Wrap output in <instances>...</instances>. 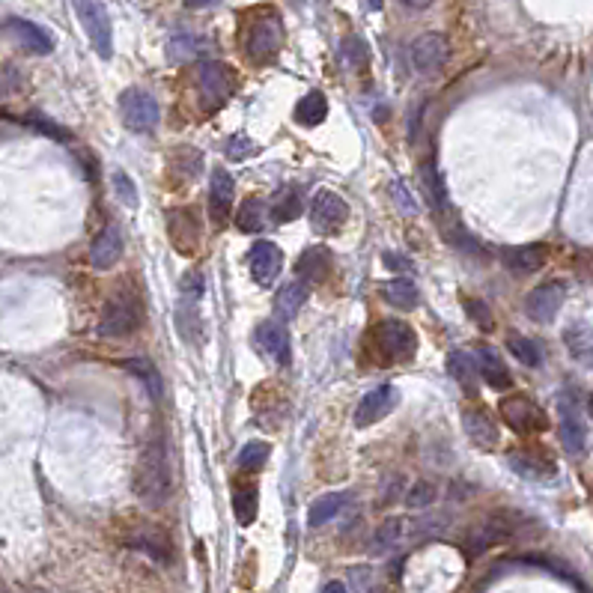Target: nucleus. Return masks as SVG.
Wrapping results in <instances>:
<instances>
[{
  "mask_svg": "<svg viewBox=\"0 0 593 593\" xmlns=\"http://www.w3.org/2000/svg\"><path fill=\"white\" fill-rule=\"evenodd\" d=\"M72 10H75L81 27L90 36V45L96 48V54L108 60L113 54V27H111L108 6H104L102 0H72Z\"/></svg>",
  "mask_w": 593,
  "mask_h": 593,
  "instance_id": "4",
  "label": "nucleus"
},
{
  "mask_svg": "<svg viewBox=\"0 0 593 593\" xmlns=\"http://www.w3.org/2000/svg\"><path fill=\"white\" fill-rule=\"evenodd\" d=\"M269 453H272L269 442H248L245 448H242V453H239V468L259 471L266 466V459H269Z\"/></svg>",
  "mask_w": 593,
  "mask_h": 593,
  "instance_id": "37",
  "label": "nucleus"
},
{
  "mask_svg": "<svg viewBox=\"0 0 593 593\" xmlns=\"http://www.w3.org/2000/svg\"><path fill=\"white\" fill-rule=\"evenodd\" d=\"M248 266H250V274H254V281L259 287H269V283L281 274L283 254L274 242H257V245L250 248Z\"/></svg>",
  "mask_w": 593,
  "mask_h": 593,
  "instance_id": "16",
  "label": "nucleus"
},
{
  "mask_svg": "<svg viewBox=\"0 0 593 593\" xmlns=\"http://www.w3.org/2000/svg\"><path fill=\"white\" fill-rule=\"evenodd\" d=\"M435 501V483H429V481H418L409 489V495H405V504L409 507H427V504H433Z\"/></svg>",
  "mask_w": 593,
  "mask_h": 593,
  "instance_id": "39",
  "label": "nucleus"
},
{
  "mask_svg": "<svg viewBox=\"0 0 593 593\" xmlns=\"http://www.w3.org/2000/svg\"><path fill=\"white\" fill-rule=\"evenodd\" d=\"M170 492H173V471H170V457L165 448V438L146 444V451L137 459L135 468V495L146 507H161Z\"/></svg>",
  "mask_w": 593,
  "mask_h": 593,
  "instance_id": "1",
  "label": "nucleus"
},
{
  "mask_svg": "<svg viewBox=\"0 0 593 593\" xmlns=\"http://www.w3.org/2000/svg\"><path fill=\"white\" fill-rule=\"evenodd\" d=\"M307 302V283L302 281H289L287 287H281L278 298H274V311H278L281 320H292Z\"/></svg>",
  "mask_w": 593,
  "mask_h": 593,
  "instance_id": "26",
  "label": "nucleus"
},
{
  "mask_svg": "<svg viewBox=\"0 0 593 593\" xmlns=\"http://www.w3.org/2000/svg\"><path fill=\"white\" fill-rule=\"evenodd\" d=\"M424 531H433V522H424V519H391V522L379 525V531L373 534V551L394 549L405 540L420 537Z\"/></svg>",
  "mask_w": 593,
  "mask_h": 593,
  "instance_id": "14",
  "label": "nucleus"
},
{
  "mask_svg": "<svg viewBox=\"0 0 593 593\" xmlns=\"http://www.w3.org/2000/svg\"><path fill=\"white\" fill-rule=\"evenodd\" d=\"M4 30L10 34L15 42H19L24 51L30 54H48L54 48V39L48 30H42L34 21H24V19H10L4 24Z\"/></svg>",
  "mask_w": 593,
  "mask_h": 593,
  "instance_id": "19",
  "label": "nucleus"
},
{
  "mask_svg": "<svg viewBox=\"0 0 593 593\" xmlns=\"http://www.w3.org/2000/svg\"><path fill=\"white\" fill-rule=\"evenodd\" d=\"M558 418H560V442L570 453H581L588 444V412L581 397L564 391L558 397Z\"/></svg>",
  "mask_w": 593,
  "mask_h": 593,
  "instance_id": "5",
  "label": "nucleus"
},
{
  "mask_svg": "<svg viewBox=\"0 0 593 593\" xmlns=\"http://www.w3.org/2000/svg\"><path fill=\"white\" fill-rule=\"evenodd\" d=\"M113 189H117L119 200H126V206H128V209H135V206H137V191H135V182L128 180V173H123V170H117V173H113Z\"/></svg>",
  "mask_w": 593,
  "mask_h": 593,
  "instance_id": "41",
  "label": "nucleus"
},
{
  "mask_svg": "<svg viewBox=\"0 0 593 593\" xmlns=\"http://www.w3.org/2000/svg\"><path fill=\"white\" fill-rule=\"evenodd\" d=\"M507 346H510V352H513L519 361H522V364H528V367H540V361H543V352H540V346L534 343V340H528V337H519V335H510Z\"/></svg>",
  "mask_w": 593,
  "mask_h": 593,
  "instance_id": "38",
  "label": "nucleus"
},
{
  "mask_svg": "<svg viewBox=\"0 0 593 593\" xmlns=\"http://www.w3.org/2000/svg\"><path fill=\"white\" fill-rule=\"evenodd\" d=\"M566 298L564 283H543L525 298V311L534 322H551Z\"/></svg>",
  "mask_w": 593,
  "mask_h": 593,
  "instance_id": "15",
  "label": "nucleus"
},
{
  "mask_svg": "<svg viewBox=\"0 0 593 593\" xmlns=\"http://www.w3.org/2000/svg\"><path fill=\"white\" fill-rule=\"evenodd\" d=\"M233 96V72L221 60L200 63V102L206 111H218Z\"/></svg>",
  "mask_w": 593,
  "mask_h": 593,
  "instance_id": "8",
  "label": "nucleus"
},
{
  "mask_svg": "<svg viewBox=\"0 0 593 593\" xmlns=\"http://www.w3.org/2000/svg\"><path fill=\"white\" fill-rule=\"evenodd\" d=\"M302 215V200H298L296 191L289 189H281L278 197L272 203V218L274 224H287V221H296V218Z\"/></svg>",
  "mask_w": 593,
  "mask_h": 593,
  "instance_id": "34",
  "label": "nucleus"
},
{
  "mask_svg": "<svg viewBox=\"0 0 593 593\" xmlns=\"http://www.w3.org/2000/svg\"><path fill=\"white\" fill-rule=\"evenodd\" d=\"M322 593H346V584L343 581H328L322 588Z\"/></svg>",
  "mask_w": 593,
  "mask_h": 593,
  "instance_id": "45",
  "label": "nucleus"
},
{
  "mask_svg": "<svg viewBox=\"0 0 593 593\" xmlns=\"http://www.w3.org/2000/svg\"><path fill=\"white\" fill-rule=\"evenodd\" d=\"M381 296L388 298V304L400 307V311H412V307H418V302H420V292H418V287H414L412 278L388 281L385 287H381Z\"/></svg>",
  "mask_w": 593,
  "mask_h": 593,
  "instance_id": "25",
  "label": "nucleus"
},
{
  "mask_svg": "<svg viewBox=\"0 0 593 593\" xmlns=\"http://www.w3.org/2000/svg\"><path fill=\"white\" fill-rule=\"evenodd\" d=\"M119 257H123V235H119V227L108 224L99 235H96V242L90 248V263L96 269L108 272L119 263Z\"/></svg>",
  "mask_w": 593,
  "mask_h": 593,
  "instance_id": "20",
  "label": "nucleus"
},
{
  "mask_svg": "<svg viewBox=\"0 0 593 593\" xmlns=\"http://www.w3.org/2000/svg\"><path fill=\"white\" fill-rule=\"evenodd\" d=\"M215 4V0H185V6H194V10H200V6H209Z\"/></svg>",
  "mask_w": 593,
  "mask_h": 593,
  "instance_id": "47",
  "label": "nucleus"
},
{
  "mask_svg": "<svg viewBox=\"0 0 593 593\" xmlns=\"http://www.w3.org/2000/svg\"><path fill=\"white\" fill-rule=\"evenodd\" d=\"M143 325V304L132 292H113L102 307L99 335L102 337H128Z\"/></svg>",
  "mask_w": 593,
  "mask_h": 593,
  "instance_id": "2",
  "label": "nucleus"
},
{
  "mask_svg": "<svg viewBox=\"0 0 593 593\" xmlns=\"http://www.w3.org/2000/svg\"><path fill=\"white\" fill-rule=\"evenodd\" d=\"M343 54H346V63H352V66H358V63L367 57V48H364V42L358 36H349L343 42Z\"/></svg>",
  "mask_w": 593,
  "mask_h": 593,
  "instance_id": "42",
  "label": "nucleus"
},
{
  "mask_svg": "<svg viewBox=\"0 0 593 593\" xmlns=\"http://www.w3.org/2000/svg\"><path fill=\"white\" fill-rule=\"evenodd\" d=\"M137 551H143V555H150L152 560H158V564H165L167 560V551H170V543L165 537V531H158V528H146L137 537L128 540Z\"/></svg>",
  "mask_w": 593,
  "mask_h": 593,
  "instance_id": "30",
  "label": "nucleus"
},
{
  "mask_svg": "<svg viewBox=\"0 0 593 593\" xmlns=\"http://www.w3.org/2000/svg\"><path fill=\"white\" fill-rule=\"evenodd\" d=\"M123 367H126L128 373H135V376L143 381L146 391H150L152 400H161L165 388H161V376L156 373V367H152V361H146V358H128V361H123Z\"/></svg>",
  "mask_w": 593,
  "mask_h": 593,
  "instance_id": "33",
  "label": "nucleus"
},
{
  "mask_svg": "<svg viewBox=\"0 0 593 593\" xmlns=\"http://www.w3.org/2000/svg\"><path fill=\"white\" fill-rule=\"evenodd\" d=\"M257 501H259V492L254 483H239L233 492V513H235V522L239 525H250L257 519Z\"/></svg>",
  "mask_w": 593,
  "mask_h": 593,
  "instance_id": "29",
  "label": "nucleus"
},
{
  "mask_svg": "<svg viewBox=\"0 0 593 593\" xmlns=\"http://www.w3.org/2000/svg\"><path fill=\"white\" fill-rule=\"evenodd\" d=\"M498 409H501V418L507 420V427H510V429H516L519 435L540 433V429H546V427H549L546 412H543L534 400H528L525 394L507 397V400H501Z\"/></svg>",
  "mask_w": 593,
  "mask_h": 593,
  "instance_id": "9",
  "label": "nucleus"
},
{
  "mask_svg": "<svg viewBox=\"0 0 593 593\" xmlns=\"http://www.w3.org/2000/svg\"><path fill=\"white\" fill-rule=\"evenodd\" d=\"M349 206L346 200L335 191H320L311 206V227L316 233H337L346 224Z\"/></svg>",
  "mask_w": 593,
  "mask_h": 593,
  "instance_id": "12",
  "label": "nucleus"
},
{
  "mask_svg": "<svg viewBox=\"0 0 593 593\" xmlns=\"http://www.w3.org/2000/svg\"><path fill=\"white\" fill-rule=\"evenodd\" d=\"M283 45V24L274 12L263 15V19H257L254 24H250L248 30V57L254 63H269L274 60V54L281 51Z\"/></svg>",
  "mask_w": 593,
  "mask_h": 593,
  "instance_id": "7",
  "label": "nucleus"
},
{
  "mask_svg": "<svg viewBox=\"0 0 593 593\" xmlns=\"http://www.w3.org/2000/svg\"><path fill=\"white\" fill-rule=\"evenodd\" d=\"M400 4H405V6H412V10H427L433 0H400Z\"/></svg>",
  "mask_w": 593,
  "mask_h": 593,
  "instance_id": "46",
  "label": "nucleus"
},
{
  "mask_svg": "<svg viewBox=\"0 0 593 593\" xmlns=\"http://www.w3.org/2000/svg\"><path fill=\"white\" fill-rule=\"evenodd\" d=\"M466 307H468V313H471V316H474V320H477V322H481V320H483V328H486V331H489V328H492V313H489V311H486V307H483V304H477V302H474V298H468V302H466Z\"/></svg>",
  "mask_w": 593,
  "mask_h": 593,
  "instance_id": "43",
  "label": "nucleus"
},
{
  "mask_svg": "<svg viewBox=\"0 0 593 593\" xmlns=\"http://www.w3.org/2000/svg\"><path fill=\"white\" fill-rule=\"evenodd\" d=\"M424 189H427L429 203H433L435 209H444V206H448V197H444V185L438 182V176H435L429 167L424 170Z\"/></svg>",
  "mask_w": 593,
  "mask_h": 593,
  "instance_id": "40",
  "label": "nucleus"
},
{
  "mask_svg": "<svg viewBox=\"0 0 593 593\" xmlns=\"http://www.w3.org/2000/svg\"><path fill=\"white\" fill-rule=\"evenodd\" d=\"M331 266H335V259H331V250L328 248H311L304 250L302 257H298L296 263V274L302 278V283H320L331 274Z\"/></svg>",
  "mask_w": 593,
  "mask_h": 593,
  "instance_id": "22",
  "label": "nucleus"
},
{
  "mask_svg": "<svg viewBox=\"0 0 593 593\" xmlns=\"http://www.w3.org/2000/svg\"><path fill=\"white\" fill-rule=\"evenodd\" d=\"M346 501H349V492H331V495H322L320 501H313L311 504V513H307V525L311 528H320V525H325V522H331L340 510L346 507Z\"/></svg>",
  "mask_w": 593,
  "mask_h": 593,
  "instance_id": "27",
  "label": "nucleus"
},
{
  "mask_svg": "<svg viewBox=\"0 0 593 593\" xmlns=\"http://www.w3.org/2000/svg\"><path fill=\"white\" fill-rule=\"evenodd\" d=\"M233 197H235L233 176L227 173L224 167H215L212 170V185H209V215H212V221L218 227H224L227 218H230Z\"/></svg>",
  "mask_w": 593,
  "mask_h": 593,
  "instance_id": "17",
  "label": "nucleus"
},
{
  "mask_svg": "<svg viewBox=\"0 0 593 593\" xmlns=\"http://www.w3.org/2000/svg\"><path fill=\"white\" fill-rule=\"evenodd\" d=\"M119 117L123 123L137 135H146L158 126L161 108L156 102V96L141 90V87H128V90L119 96Z\"/></svg>",
  "mask_w": 593,
  "mask_h": 593,
  "instance_id": "6",
  "label": "nucleus"
},
{
  "mask_svg": "<svg viewBox=\"0 0 593 593\" xmlns=\"http://www.w3.org/2000/svg\"><path fill=\"white\" fill-rule=\"evenodd\" d=\"M254 340H257L259 352H266L272 361H278L281 367H287L289 358H292V343H289L287 328H283L281 322H263L257 328Z\"/></svg>",
  "mask_w": 593,
  "mask_h": 593,
  "instance_id": "18",
  "label": "nucleus"
},
{
  "mask_svg": "<svg viewBox=\"0 0 593 593\" xmlns=\"http://www.w3.org/2000/svg\"><path fill=\"white\" fill-rule=\"evenodd\" d=\"M385 266H391V269H412V263H409V259L394 257V254H385Z\"/></svg>",
  "mask_w": 593,
  "mask_h": 593,
  "instance_id": "44",
  "label": "nucleus"
},
{
  "mask_svg": "<svg viewBox=\"0 0 593 593\" xmlns=\"http://www.w3.org/2000/svg\"><path fill=\"white\" fill-rule=\"evenodd\" d=\"M203 296V278L200 272H189L182 281V296H180V304H176V328H180V335L185 343L191 346H200L206 335H203V320H200V311H197V302Z\"/></svg>",
  "mask_w": 593,
  "mask_h": 593,
  "instance_id": "3",
  "label": "nucleus"
},
{
  "mask_svg": "<svg viewBox=\"0 0 593 593\" xmlns=\"http://www.w3.org/2000/svg\"><path fill=\"white\" fill-rule=\"evenodd\" d=\"M266 224V203L259 197H248L242 200L239 212H235V227L242 233H259Z\"/></svg>",
  "mask_w": 593,
  "mask_h": 593,
  "instance_id": "32",
  "label": "nucleus"
},
{
  "mask_svg": "<svg viewBox=\"0 0 593 593\" xmlns=\"http://www.w3.org/2000/svg\"><path fill=\"white\" fill-rule=\"evenodd\" d=\"M400 403V391L394 385H379L361 397V405L355 409V427H370L381 420L385 414H391Z\"/></svg>",
  "mask_w": 593,
  "mask_h": 593,
  "instance_id": "13",
  "label": "nucleus"
},
{
  "mask_svg": "<svg viewBox=\"0 0 593 593\" xmlns=\"http://www.w3.org/2000/svg\"><path fill=\"white\" fill-rule=\"evenodd\" d=\"M477 364H481L477 373H481V376L489 381L495 391H507V388H510V373H507V367H504L501 355L495 352L489 343L477 346Z\"/></svg>",
  "mask_w": 593,
  "mask_h": 593,
  "instance_id": "23",
  "label": "nucleus"
},
{
  "mask_svg": "<svg viewBox=\"0 0 593 593\" xmlns=\"http://www.w3.org/2000/svg\"><path fill=\"white\" fill-rule=\"evenodd\" d=\"M170 242L185 257L197 250V218H194L191 209H176L170 215Z\"/></svg>",
  "mask_w": 593,
  "mask_h": 593,
  "instance_id": "21",
  "label": "nucleus"
},
{
  "mask_svg": "<svg viewBox=\"0 0 593 593\" xmlns=\"http://www.w3.org/2000/svg\"><path fill=\"white\" fill-rule=\"evenodd\" d=\"M510 466L516 468V474L531 477V481H540V477H549L555 466L549 462H540L537 457H528V453H510Z\"/></svg>",
  "mask_w": 593,
  "mask_h": 593,
  "instance_id": "36",
  "label": "nucleus"
},
{
  "mask_svg": "<svg viewBox=\"0 0 593 593\" xmlns=\"http://www.w3.org/2000/svg\"><path fill=\"white\" fill-rule=\"evenodd\" d=\"M325 117H328V102H325V96L320 90H313V93H307L304 99H298L296 123L313 128V126H320Z\"/></svg>",
  "mask_w": 593,
  "mask_h": 593,
  "instance_id": "28",
  "label": "nucleus"
},
{
  "mask_svg": "<svg viewBox=\"0 0 593 593\" xmlns=\"http://www.w3.org/2000/svg\"><path fill=\"white\" fill-rule=\"evenodd\" d=\"M451 45L442 34H424L414 39L412 45V63L420 75H438L444 66H448Z\"/></svg>",
  "mask_w": 593,
  "mask_h": 593,
  "instance_id": "11",
  "label": "nucleus"
},
{
  "mask_svg": "<svg viewBox=\"0 0 593 593\" xmlns=\"http://www.w3.org/2000/svg\"><path fill=\"white\" fill-rule=\"evenodd\" d=\"M507 266L516 274H534V272H540L543 266H546V250H543L540 245L516 248V250H510V254H507Z\"/></svg>",
  "mask_w": 593,
  "mask_h": 593,
  "instance_id": "31",
  "label": "nucleus"
},
{
  "mask_svg": "<svg viewBox=\"0 0 593 593\" xmlns=\"http://www.w3.org/2000/svg\"><path fill=\"white\" fill-rule=\"evenodd\" d=\"M376 340H379V349L391 361H409V358H414V352H418V335H414V328H409V325L400 320L379 322Z\"/></svg>",
  "mask_w": 593,
  "mask_h": 593,
  "instance_id": "10",
  "label": "nucleus"
},
{
  "mask_svg": "<svg viewBox=\"0 0 593 593\" xmlns=\"http://www.w3.org/2000/svg\"><path fill=\"white\" fill-rule=\"evenodd\" d=\"M462 424H466V433H468L471 442L477 444V448L489 451V448H495V444H498V427H495L483 412L468 409L466 414H462Z\"/></svg>",
  "mask_w": 593,
  "mask_h": 593,
  "instance_id": "24",
  "label": "nucleus"
},
{
  "mask_svg": "<svg viewBox=\"0 0 593 593\" xmlns=\"http://www.w3.org/2000/svg\"><path fill=\"white\" fill-rule=\"evenodd\" d=\"M448 370H451V376L466 388V391H474V379L481 376V373H477V364L471 361L466 352H453L448 358Z\"/></svg>",
  "mask_w": 593,
  "mask_h": 593,
  "instance_id": "35",
  "label": "nucleus"
}]
</instances>
